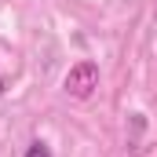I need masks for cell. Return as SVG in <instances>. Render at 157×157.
Wrapping results in <instances>:
<instances>
[{
	"instance_id": "cell-1",
	"label": "cell",
	"mask_w": 157,
	"mask_h": 157,
	"mask_svg": "<svg viewBox=\"0 0 157 157\" xmlns=\"http://www.w3.org/2000/svg\"><path fill=\"white\" fill-rule=\"evenodd\" d=\"M62 88H66V95H73V99H88L95 88H99V66L91 62V59H84V62H77L70 73H66V80H62Z\"/></svg>"
},
{
	"instance_id": "cell-2",
	"label": "cell",
	"mask_w": 157,
	"mask_h": 157,
	"mask_svg": "<svg viewBox=\"0 0 157 157\" xmlns=\"http://www.w3.org/2000/svg\"><path fill=\"white\" fill-rule=\"evenodd\" d=\"M26 157H51V150H48V143H29V150H26Z\"/></svg>"
}]
</instances>
